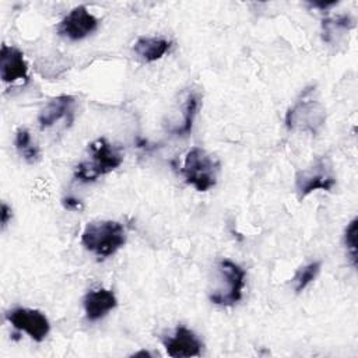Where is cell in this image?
Instances as JSON below:
<instances>
[{
	"mask_svg": "<svg viewBox=\"0 0 358 358\" xmlns=\"http://www.w3.org/2000/svg\"><path fill=\"white\" fill-rule=\"evenodd\" d=\"M123 162L122 148L110 144L101 137L88 144V158L74 168V179L80 182H94L99 176L106 175Z\"/></svg>",
	"mask_w": 358,
	"mask_h": 358,
	"instance_id": "6da1fadb",
	"label": "cell"
},
{
	"mask_svg": "<svg viewBox=\"0 0 358 358\" xmlns=\"http://www.w3.org/2000/svg\"><path fill=\"white\" fill-rule=\"evenodd\" d=\"M326 122V109L317 99L315 87L305 88L285 113L288 130H298L316 136Z\"/></svg>",
	"mask_w": 358,
	"mask_h": 358,
	"instance_id": "7a4b0ae2",
	"label": "cell"
},
{
	"mask_svg": "<svg viewBox=\"0 0 358 358\" xmlns=\"http://www.w3.org/2000/svg\"><path fill=\"white\" fill-rule=\"evenodd\" d=\"M81 243L99 259H105L115 255L126 243V232L117 221L90 222L81 234Z\"/></svg>",
	"mask_w": 358,
	"mask_h": 358,
	"instance_id": "3957f363",
	"label": "cell"
},
{
	"mask_svg": "<svg viewBox=\"0 0 358 358\" xmlns=\"http://www.w3.org/2000/svg\"><path fill=\"white\" fill-rule=\"evenodd\" d=\"M220 162L200 147L190 148L183 159L180 173L197 192H207L217 185Z\"/></svg>",
	"mask_w": 358,
	"mask_h": 358,
	"instance_id": "277c9868",
	"label": "cell"
},
{
	"mask_svg": "<svg viewBox=\"0 0 358 358\" xmlns=\"http://www.w3.org/2000/svg\"><path fill=\"white\" fill-rule=\"evenodd\" d=\"M217 284L210 292V301L221 306H232L242 299L246 271L229 259L217 263Z\"/></svg>",
	"mask_w": 358,
	"mask_h": 358,
	"instance_id": "5b68a950",
	"label": "cell"
},
{
	"mask_svg": "<svg viewBox=\"0 0 358 358\" xmlns=\"http://www.w3.org/2000/svg\"><path fill=\"white\" fill-rule=\"evenodd\" d=\"M336 182L331 161L324 155L317 157L306 168L295 173V193L298 200H303L315 190L330 192Z\"/></svg>",
	"mask_w": 358,
	"mask_h": 358,
	"instance_id": "8992f818",
	"label": "cell"
},
{
	"mask_svg": "<svg viewBox=\"0 0 358 358\" xmlns=\"http://www.w3.org/2000/svg\"><path fill=\"white\" fill-rule=\"evenodd\" d=\"M6 319L18 330L25 331L34 341H43L50 331L46 315L38 309L14 308L6 313Z\"/></svg>",
	"mask_w": 358,
	"mask_h": 358,
	"instance_id": "52a82bcc",
	"label": "cell"
},
{
	"mask_svg": "<svg viewBox=\"0 0 358 358\" xmlns=\"http://www.w3.org/2000/svg\"><path fill=\"white\" fill-rule=\"evenodd\" d=\"M98 28V20L85 6L74 7L59 24L57 32L70 41H80Z\"/></svg>",
	"mask_w": 358,
	"mask_h": 358,
	"instance_id": "ba28073f",
	"label": "cell"
},
{
	"mask_svg": "<svg viewBox=\"0 0 358 358\" xmlns=\"http://www.w3.org/2000/svg\"><path fill=\"white\" fill-rule=\"evenodd\" d=\"M164 347L166 354L172 358L183 357H200L203 343L194 331L185 326H178L171 337L164 338Z\"/></svg>",
	"mask_w": 358,
	"mask_h": 358,
	"instance_id": "9c48e42d",
	"label": "cell"
},
{
	"mask_svg": "<svg viewBox=\"0 0 358 358\" xmlns=\"http://www.w3.org/2000/svg\"><path fill=\"white\" fill-rule=\"evenodd\" d=\"M0 76L4 83H14L17 80L28 78V64L24 59V53L20 49L1 45Z\"/></svg>",
	"mask_w": 358,
	"mask_h": 358,
	"instance_id": "30bf717a",
	"label": "cell"
},
{
	"mask_svg": "<svg viewBox=\"0 0 358 358\" xmlns=\"http://www.w3.org/2000/svg\"><path fill=\"white\" fill-rule=\"evenodd\" d=\"M83 305H84V312L87 319L91 322H95L102 319L112 309H115L117 305V299L113 291L106 288H98L85 294L83 299Z\"/></svg>",
	"mask_w": 358,
	"mask_h": 358,
	"instance_id": "8fae6325",
	"label": "cell"
},
{
	"mask_svg": "<svg viewBox=\"0 0 358 358\" xmlns=\"http://www.w3.org/2000/svg\"><path fill=\"white\" fill-rule=\"evenodd\" d=\"M76 98L71 95H59L52 98L39 112L38 122L42 129H48L53 126L63 117H69L70 122L73 120V106Z\"/></svg>",
	"mask_w": 358,
	"mask_h": 358,
	"instance_id": "7c38bea8",
	"label": "cell"
},
{
	"mask_svg": "<svg viewBox=\"0 0 358 358\" xmlns=\"http://www.w3.org/2000/svg\"><path fill=\"white\" fill-rule=\"evenodd\" d=\"M199 108H200V94L197 91H187L182 101L180 122L173 127L168 129V131L179 137L189 136Z\"/></svg>",
	"mask_w": 358,
	"mask_h": 358,
	"instance_id": "4fadbf2b",
	"label": "cell"
},
{
	"mask_svg": "<svg viewBox=\"0 0 358 358\" xmlns=\"http://www.w3.org/2000/svg\"><path fill=\"white\" fill-rule=\"evenodd\" d=\"M171 48V42L165 38L157 36H141L134 43L136 55L145 63H152L159 60Z\"/></svg>",
	"mask_w": 358,
	"mask_h": 358,
	"instance_id": "5bb4252c",
	"label": "cell"
},
{
	"mask_svg": "<svg viewBox=\"0 0 358 358\" xmlns=\"http://www.w3.org/2000/svg\"><path fill=\"white\" fill-rule=\"evenodd\" d=\"M14 144H15V148H17V151L20 152V155H21L28 164H34V162H36V161L39 159V157H41L39 148H38V145L32 141L31 133H29L27 129L20 127V129L15 131Z\"/></svg>",
	"mask_w": 358,
	"mask_h": 358,
	"instance_id": "9a60e30c",
	"label": "cell"
},
{
	"mask_svg": "<svg viewBox=\"0 0 358 358\" xmlns=\"http://www.w3.org/2000/svg\"><path fill=\"white\" fill-rule=\"evenodd\" d=\"M352 27H354V21L351 20L350 15H337L333 18H326L322 22L323 41L327 43L334 42L336 35L338 36L340 32H345Z\"/></svg>",
	"mask_w": 358,
	"mask_h": 358,
	"instance_id": "2e32d148",
	"label": "cell"
},
{
	"mask_svg": "<svg viewBox=\"0 0 358 358\" xmlns=\"http://www.w3.org/2000/svg\"><path fill=\"white\" fill-rule=\"evenodd\" d=\"M320 262L315 260V262H310L302 267H299L296 270V273L294 274L291 282H292V288L296 294L302 292L319 274L320 271Z\"/></svg>",
	"mask_w": 358,
	"mask_h": 358,
	"instance_id": "e0dca14e",
	"label": "cell"
},
{
	"mask_svg": "<svg viewBox=\"0 0 358 358\" xmlns=\"http://www.w3.org/2000/svg\"><path fill=\"white\" fill-rule=\"evenodd\" d=\"M357 232H358V220L352 218L345 228L344 243L354 267H357Z\"/></svg>",
	"mask_w": 358,
	"mask_h": 358,
	"instance_id": "ac0fdd59",
	"label": "cell"
},
{
	"mask_svg": "<svg viewBox=\"0 0 358 358\" xmlns=\"http://www.w3.org/2000/svg\"><path fill=\"white\" fill-rule=\"evenodd\" d=\"M62 204H63V207H64L66 210H69V211H80V210L84 208L83 203H81L78 199L71 197V196L64 197L63 201H62Z\"/></svg>",
	"mask_w": 358,
	"mask_h": 358,
	"instance_id": "d6986e66",
	"label": "cell"
},
{
	"mask_svg": "<svg viewBox=\"0 0 358 358\" xmlns=\"http://www.w3.org/2000/svg\"><path fill=\"white\" fill-rule=\"evenodd\" d=\"M13 217V210L11 207L7 204V203H1V213H0V221H1V228L4 229L8 224V221L11 220Z\"/></svg>",
	"mask_w": 358,
	"mask_h": 358,
	"instance_id": "ffe728a7",
	"label": "cell"
},
{
	"mask_svg": "<svg viewBox=\"0 0 358 358\" xmlns=\"http://www.w3.org/2000/svg\"><path fill=\"white\" fill-rule=\"evenodd\" d=\"M134 357H138V355H147V357H150L151 354L148 352V351H138V352H136V354H133Z\"/></svg>",
	"mask_w": 358,
	"mask_h": 358,
	"instance_id": "44dd1931",
	"label": "cell"
}]
</instances>
